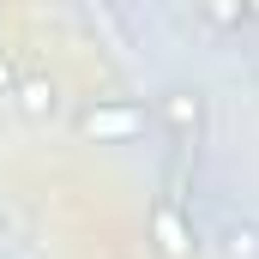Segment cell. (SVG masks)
I'll list each match as a JSON object with an SVG mask.
<instances>
[{
	"mask_svg": "<svg viewBox=\"0 0 259 259\" xmlns=\"http://www.w3.org/2000/svg\"><path fill=\"white\" fill-rule=\"evenodd\" d=\"M72 127H78V139H97V145H127L151 127V109L133 103V97H97V103L78 109Z\"/></svg>",
	"mask_w": 259,
	"mask_h": 259,
	"instance_id": "1",
	"label": "cell"
},
{
	"mask_svg": "<svg viewBox=\"0 0 259 259\" xmlns=\"http://www.w3.org/2000/svg\"><path fill=\"white\" fill-rule=\"evenodd\" d=\"M157 121L169 127V139L181 145V151H193L199 133H205V97H199L193 84H175V91H163L157 97Z\"/></svg>",
	"mask_w": 259,
	"mask_h": 259,
	"instance_id": "2",
	"label": "cell"
},
{
	"mask_svg": "<svg viewBox=\"0 0 259 259\" xmlns=\"http://www.w3.org/2000/svg\"><path fill=\"white\" fill-rule=\"evenodd\" d=\"M151 235H157V253H163V259H187V253L199 247L193 223L181 217L175 199H157V211H151Z\"/></svg>",
	"mask_w": 259,
	"mask_h": 259,
	"instance_id": "3",
	"label": "cell"
},
{
	"mask_svg": "<svg viewBox=\"0 0 259 259\" xmlns=\"http://www.w3.org/2000/svg\"><path fill=\"white\" fill-rule=\"evenodd\" d=\"M12 97H18V109H24L30 121H49V115H55V103H61V91H55V78H42V72H30V78H18V84H12Z\"/></svg>",
	"mask_w": 259,
	"mask_h": 259,
	"instance_id": "4",
	"label": "cell"
},
{
	"mask_svg": "<svg viewBox=\"0 0 259 259\" xmlns=\"http://www.w3.org/2000/svg\"><path fill=\"white\" fill-rule=\"evenodd\" d=\"M223 259H259V223H247V217L223 223Z\"/></svg>",
	"mask_w": 259,
	"mask_h": 259,
	"instance_id": "5",
	"label": "cell"
},
{
	"mask_svg": "<svg viewBox=\"0 0 259 259\" xmlns=\"http://www.w3.org/2000/svg\"><path fill=\"white\" fill-rule=\"evenodd\" d=\"M0 235H6V211H0Z\"/></svg>",
	"mask_w": 259,
	"mask_h": 259,
	"instance_id": "6",
	"label": "cell"
}]
</instances>
